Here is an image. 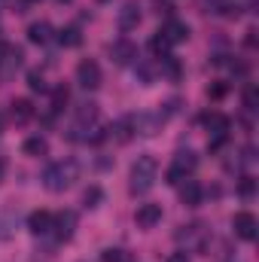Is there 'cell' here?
I'll return each instance as SVG.
<instances>
[{
  "label": "cell",
  "instance_id": "1",
  "mask_svg": "<svg viewBox=\"0 0 259 262\" xmlns=\"http://www.w3.org/2000/svg\"><path fill=\"white\" fill-rule=\"evenodd\" d=\"M79 180V165L73 159H61V162H52L46 171H43V186L49 192H64L73 183Z\"/></svg>",
  "mask_w": 259,
  "mask_h": 262
},
{
  "label": "cell",
  "instance_id": "2",
  "mask_svg": "<svg viewBox=\"0 0 259 262\" xmlns=\"http://www.w3.org/2000/svg\"><path fill=\"white\" fill-rule=\"evenodd\" d=\"M156 177H159V162L153 156H137V162L131 165V192L134 195H143L156 186Z\"/></svg>",
  "mask_w": 259,
  "mask_h": 262
},
{
  "label": "cell",
  "instance_id": "3",
  "mask_svg": "<svg viewBox=\"0 0 259 262\" xmlns=\"http://www.w3.org/2000/svg\"><path fill=\"white\" fill-rule=\"evenodd\" d=\"M195 168H198V156H195L192 149H177V156H174V165L168 168V183H171V186L183 183V180L192 174Z\"/></svg>",
  "mask_w": 259,
  "mask_h": 262
},
{
  "label": "cell",
  "instance_id": "4",
  "mask_svg": "<svg viewBox=\"0 0 259 262\" xmlns=\"http://www.w3.org/2000/svg\"><path fill=\"white\" fill-rule=\"evenodd\" d=\"M232 229H235V235H238L241 241H256L259 223H256V216H253L250 210H241V213L232 216Z\"/></svg>",
  "mask_w": 259,
  "mask_h": 262
},
{
  "label": "cell",
  "instance_id": "5",
  "mask_svg": "<svg viewBox=\"0 0 259 262\" xmlns=\"http://www.w3.org/2000/svg\"><path fill=\"white\" fill-rule=\"evenodd\" d=\"M76 82L82 85V89H98L101 85V67L98 61H92V58H85V61H79L76 64Z\"/></svg>",
  "mask_w": 259,
  "mask_h": 262
},
{
  "label": "cell",
  "instance_id": "6",
  "mask_svg": "<svg viewBox=\"0 0 259 262\" xmlns=\"http://www.w3.org/2000/svg\"><path fill=\"white\" fill-rule=\"evenodd\" d=\"M177 241L186 244V250H198V247L207 241V229H204V223H189V226H183V229L177 232Z\"/></svg>",
  "mask_w": 259,
  "mask_h": 262
},
{
  "label": "cell",
  "instance_id": "7",
  "mask_svg": "<svg viewBox=\"0 0 259 262\" xmlns=\"http://www.w3.org/2000/svg\"><path fill=\"white\" fill-rule=\"evenodd\" d=\"M21 49L18 46H0V79H9L21 67Z\"/></svg>",
  "mask_w": 259,
  "mask_h": 262
},
{
  "label": "cell",
  "instance_id": "8",
  "mask_svg": "<svg viewBox=\"0 0 259 262\" xmlns=\"http://www.w3.org/2000/svg\"><path fill=\"white\" fill-rule=\"evenodd\" d=\"M165 113L159 110V113H140V116H134V134H143V137H153L156 131L165 125Z\"/></svg>",
  "mask_w": 259,
  "mask_h": 262
},
{
  "label": "cell",
  "instance_id": "9",
  "mask_svg": "<svg viewBox=\"0 0 259 262\" xmlns=\"http://www.w3.org/2000/svg\"><path fill=\"white\" fill-rule=\"evenodd\" d=\"M159 34H162V37H165V40H168L171 46H177V43H186V40H189V25L171 15V18L165 21V28H162Z\"/></svg>",
  "mask_w": 259,
  "mask_h": 262
},
{
  "label": "cell",
  "instance_id": "10",
  "mask_svg": "<svg viewBox=\"0 0 259 262\" xmlns=\"http://www.w3.org/2000/svg\"><path fill=\"white\" fill-rule=\"evenodd\" d=\"M110 58L119 67H128V64L137 61V46H134L131 40H116V43L110 46Z\"/></svg>",
  "mask_w": 259,
  "mask_h": 262
},
{
  "label": "cell",
  "instance_id": "11",
  "mask_svg": "<svg viewBox=\"0 0 259 262\" xmlns=\"http://www.w3.org/2000/svg\"><path fill=\"white\" fill-rule=\"evenodd\" d=\"M201 125L207 128L210 137H229V128H232V122H229L226 113H204L201 116Z\"/></svg>",
  "mask_w": 259,
  "mask_h": 262
},
{
  "label": "cell",
  "instance_id": "12",
  "mask_svg": "<svg viewBox=\"0 0 259 262\" xmlns=\"http://www.w3.org/2000/svg\"><path fill=\"white\" fill-rule=\"evenodd\" d=\"M52 229H55V238L58 241H70L73 238V229H76V213L73 210H61L52 220Z\"/></svg>",
  "mask_w": 259,
  "mask_h": 262
},
{
  "label": "cell",
  "instance_id": "13",
  "mask_svg": "<svg viewBox=\"0 0 259 262\" xmlns=\"http://www.w3.org/2000/svg\"><path fill=\"white\" fill-rule=\"evenodd\" d=\"M134 223L140 229H153L162 223V204H140L137 213H134Z\"/></svg>",
  "mask_w": 259,
  "mask_h": 262
},
{
  "label": "cell",
  "instance_id": "14",
  "mask_svg": "<svg viewBox=\"0 0 259 262\" xmlns=\"http://www.w3.org/2000/svg\"><path fill=\"white\" fill-rule=\"evenodd\" d=\"M140 25V3L137 0H125L119 9V28L122 31H134Z\"/></svg>",
  "mask_w": 259,
  "mask_h": 262
},
{
  "label": "cell",
  "instance_id": "15",
  "mask_svg": "<svg viewBox=\"0 0 259 262\" xmlns=\"http://www.w3.org/2000/svg\"><path fill=\"white\" fill-rule=\"evenodd\" d=\"M107 137H113L116 143H128L131 137H134V116H122V119H116V122L107 128Z\"/></svg>",
  "mask_w": 259,
  "mask_h": 262
},
{
  "label": "cell",
  "instance_id": "16",
  "mask_svg": "<svg viewBox=\"0 0 259 262\" xmlns=\"http://www.w3.org/2000/svg\"><path fill=\"white\" fill-rule=\"evenodd\" d=\"M52 213L49 210H34L31 216H28V229L34 232V235H49L52 232Z\"/></svg>",
  "mask_w": 259,
  "mask_h": 262
},
{
  "label": "cell",
  "instance_id": "17",
  "mask_svg": "<svg viewBox=\"0 0 259 262\" xmlns=\"http://www.w3.org/2000/svg\"><path fill=\"white\" fill-rule=\"evenodd\" d=\"M201 198H204V189H201L198 180H186V183L180 186V201H183L186 207H198Z\"/></svg>",
  "mask_w": 259,
  "mask_h": 262
},
{
  "label": "cell",
  "instance_id": "18",
  "mask_svg": "<svg viewBox=\"0 0 259 262\" xmlns=\"http://www.w3.org/2000/svg\"><path fill=\"white\" fill-rule=\"evenodd\" d=\"M9 116H12V122H28L31 116H34V104L28 101V98H15L12 104H9Z\"/></svg>",
  "mask_w": 259,
  "mask_h": 262
},
{
  "label": "cell",
  "instance_id": "19",
  "mask_svg": "<svg viewBox=\"0 0 259 262\" xmlns=\"http://www.w3.org/2000/svg\"><path fill=\"white\" fill-rule=\"evenodd\" d=\"M28 40L37 43V46L49 43V40H52V25H49V21H34V25L28 28Z\"/></svg>",
  "mask_w": 259,
  "mask_h": 262
},
{
  "label": "cell",
  "instance_id": "20",
  "mask_svg": "<svg viewBox=\"0 0 259 262\" xmlns=\"http://www.w3.org/2000/svg\"><path fill=\"white\" fill-rule=\"evenodd\" d=\"M21 152L25 156H46L49 152V143H46V137H40V134H34V137H28L25 143H21Z\"/></svg>",
  "mask_w": 259,
  "mask_h": 262
},
{
  "label": "cell",
  "instance_id": "21",
  "mask_svg": "<svg viewBox=\"0 0 259 262\" xmlns=\"http://www.w3.org/2000/svg\"><path fill=\"white\" fill-rule=\"evenodd\" d=\"M58 43H61L64 49H76V46L82 43L79 28H73V25H70V28H61V31H58Z\"/></svg>",
  "mask_w": 259,
  "mask_h": 262
},
{
  "label": "cell",
  "instance_id": "22",
  "mask_svg": "<svg viewBox=\"0 0 259 262\" xmlns=\"http://www.w3.org/2000/svg\"><path fill=\"white\" fill-rule=\"evenodd\" d=\"M162 76H168L171 82L180 79V61H177L174 55H165V58H162Z\"/></svg>",
  "mask_w": 259,
  "mask_h": 262
},
{
  "label": "cell",
  "instance_id": "23",
  "mask_svg": "<svg viewBox=\"0 0 259 262\" xmlns=\"http://www.w3.org/2000/svg\"><path fill=\"white\" fill-rule=\"evenodd\" d=\"M149 49H153V55H156V58H165V55H171V43H168L162 34H156V37L149 40Z\"/></svg>",
  "mask_w": 259,
  "mask_h": 262
},
{
  "label": "cell",
  "instance_id": "24",
  "mask_svg": "<svg viewBox=\"0 0 259 262\" xmlns=\"http://www.w3.org/2000/svg\"><path fill=\"white\" fill-rule=\"evenodd\" d=\"M28 85H31V92H49V82H46L43 70H31L28 73Z\"/></svg>",
  "mask_w": 259,
  "mask_h": 262
},
{
  "label": "cell",
  "instance_id": "25",
  "mask_svg": "<svg viewBox=\"0 0 259 262\" xmlns=\"http://www.w3.org/2000/svg\"><path fill=\"white\" fill-rule=\"evenodd\" d=\"M101 259L104 262H131V253L128 250H122V247H107Z\"/></svg>",
  "mask_w": 259,
  "mask_h": 262
},
{
  "label": "cell",
  "instance_id": "26",
  "mask_svg": "<svg viewBox=\"0 0 259 262\" xmlns=\"http://www.w3.org/2000/svg\"><path fill=\"white\" fill-rule=\"evenodd\" d=\"M244 107H247V113H256V107H259L256 85H247V89H244Z\"/></svg>",
  "mask_w": 259,
  "mask_h": 262
},
{
  "label": "cell",
  "instance_id": "27",
  "mask_svg": "<svg viewBox=\"0 0 259 262\" xmlns=\"http://www.w3.org/2000/svg\"><path fill=\"white\" fill-rule=\"evenodd\" d=\"M238 195L241 198H253L256 195V180H253V177H241V183H238Z\"/></svg>",
  "mask_w": 259,
  "mask_h": 262
},
{
  "label": "cell",
  "instance_id": "28",
  "mask_svg": "<svg viewBox=\"0 0 259 262\" xmlns=\"http://www.w3.org/2000/svg\"><path fill=\"white\" fill-rule=\"evenodd\" d=\"M64 104H67V89L61 85V89H55V92H52V113L64 110Z\"/></svg>",
  "mask_w": 259,
  "mask_h": 262
},
{
  "label": "cell",
  "instance_id": "29",
  "mask_svg": "<svg viewBox=\"0 0 259 262\" xmlns=\"http://www.w3.org/2000/svg\"><path fill=\"white\" fill-rule=\"evenodd\" d=\"M82 201H85V207H98V201H101V189H98V186L85 189V195H82Z\"/></svg>",
  "mask_w": 259,
  "mask_h": 262
},
{
  "label": "cell",
  "instance_id": "30",
  "mask_svg": "<svg viewBox=\"0 0 259 262\" xmlns=\"http://www.w3.org/2000/svg\"><path fill=\"white\" fill-rule=\"evenodd\" d=\"M134 70H137V76H140V82H143V85H149V82H153V70H149L146 64H137Z\"/></svg>",
  "mask_w": 259,
  "mask_h": 262
},
{
  "label": "cell",
  "instance_id": "31",
  "mask_svg": "<svg viewBox=\"0 0 259 262\" xmlns=\"http://www.w3.org/2000/svg\"><path fill=\"white\" fill-rule=\"evenodd\" d=\"M207 95H210V98H223V95H226V85H223V82H217V85H210V89H207Z\"/></svg>",
  "mask_w": 259,
  "mask_h": 262
},
{
  "label": "cell",
  "instance_id": "32",
  "mask_svg": "<svg viewBox=\"0 0 259 262\" xmlns=\"http://www.w3.org/2000/svg\"><path fill=\"white\" fill-rule=\"evenodd\" d=\"M168 262H189V256H186V250H180V253H171Z\"/></svg>",
  "mask_w": 259,
  "mask_h": 262
},
{
  "label": "cell",
  "instance_id": "33",
  "mask_svg": "<svg viewBox=\"0 0 259 262\" xmlns=\"http://www.w3.org/2000/svg\"><path fill=\"white\" fill-rule=\"evenodd\" d=\"M0 134H3V113H0Z\"/></svg>",
  "mask_w": 259,
  "mask_h": 262
},
{
  "label": "cell",
  "instance_id": "34",
  "mask_svg": "<svg viewBox=\"0 0 259 262\" xmlns=\"http://www.w3.org/2000/svg\"><path fill=\"white\" fill-rule=\"evenodd\" d=\"M25 3H40V0H25Z\"/></svg>",
  "mask_w": 259,
  "mask_h": 262
},
{
  "label": "cell",
  "instance_id": "35",
  "mask_svg": "<svg viewBox=\"0 0 259 262\" xmlns=\"http://www.w3.org/2000/svg\"><path fill=\"white\" fill-rule=\"evenodd\" d=\"M0 171H3V162H0Z\"/></svg>",
  "mask_w": 259,
  "mask_h": 262
},
{
  "label": "cell",
  "instance_id": "36",
  "mask_svg": "<svg viewBox=\"0 0 259 262\" xmlns=\"http://www.w3.org/2000/svg\"><path fill=\"white\" fill-rule=\"evenodd\" d=\"M58 3H67V0H58Z\"/></svg>",
  "mask_w": 259,
  "mask_h": 262
},
{
  "label": "cell",
  "instance_id": "37",
  "mask_svg": "<svg viewBox=\"0 0 259 262\" xmlns=\"http://www.w3.org/2000/svg\"><path fill=\"white\" fill-rule=\"evenodd\" d=\"M0 6H3V0H0Z\"/></svg>",
  "mask_w": 259,
  "mask_h": 262
}]
</instances>
